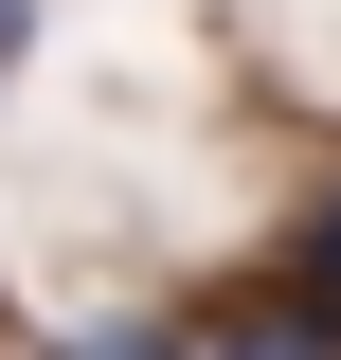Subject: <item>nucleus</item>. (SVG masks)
Segmentation results:
<instances>
[{"label":"nucleus","mask_w":341,"mask_h":360,"mask_svg":"<svg viewBox=\"0 0 341 360\" xmlns=\"http://www.w3.org/2000/svg\"><path fill=\"white\" fill-rule=\"evenodd\" d=\"M36 360H198L180 324H72V342H36Z\"/></svg>","instance_id":"f03ea898"},{"label":"nucleus","mask_w":341,"mask_h":360,"mask_svg":"<svg viewBox=\"0 0 341 360\" xmlns=\"http://www.w3.org/2000/svg\"><path fill=\"white\" fill-rule=\"evenodd\" d=\"M215 360H341V307H252V324H215Z\"/></svg>","instance_id":"f257e3e1"},{"label":"nucleus","mask_w":341,"mask_h":360,"mask_svg":"<svg viewBox=\"0 0 341 360\" xmlns=\"http://www.w3.org/2000/svg\"><path fill=\"white\" fill-rule=\"evenodd\" d=\"M305 307H341V180H323V217H305Z\"/></svg>","instance_id":"7ed1b4c3"}]
</instances>
